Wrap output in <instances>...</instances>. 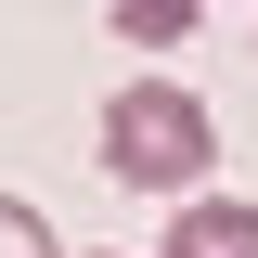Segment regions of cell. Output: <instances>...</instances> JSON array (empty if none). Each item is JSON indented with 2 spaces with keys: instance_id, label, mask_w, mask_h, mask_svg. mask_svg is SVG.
<instances>
[{
  "instance_id": "cell-2",
  "label": "cell",
  "mask_w": 258,
  "mask_h": 258,
  "mask_svg": "<svg viewBox=\"0 0 258 258\" xmlns=\"http://www.w3.org/2000/svg\"><path fill=\"white\" fill-rule=\"evenodd\" d=\"M155 258H258V207H232V194H194L181 220H168Z\"/></svg>"
},
{
  "instance_id": "cell-3",
  "label": "cell",
  "mask_w": 258,
  "mask_h": 258,
  "mask_svg": "<svg viewBox=\"0 0 258 258\" xmlns=\"http://www.w3.org/2000/svg\"><path fill=\"white\" fill-rule=\"evenodd\" d=\"M103 13H116V26H129V39H142V52H168V39H181V26H194V0H103Z\"/></svg>"
},
{
  "instance_id": "cell-1",
  "label": "cell",
  "mask_w": 258,
  "mask_h": 258,
  "mask_svg": "<svg viewBox=\"0 0 258 258\" xmlns=\"http://www.w3.org/2000/svg\"><path fill=\"white\" fill-rule=\"evenodd\" d=\"M207 155H220V129H207V103H194L181 78H129V91H103V168H116L129 194H181V207H194Z\"/></svg>"
},
{
  "instance_id": "cell-4",
  "label": "cell",
  "mask_w": 258,
  "mask_h": 258,
  "mask_svg": "<svg viewBox=\"0 0 258 258\" xmlns=\"http://www.w3.org/2000/svg\"><path fill=\"white\" fill-rule=\"evenodd\" d=\"M0 258H64V245H52V220H39L26 194H0Z\"/></svg>"
}]
</instances>
